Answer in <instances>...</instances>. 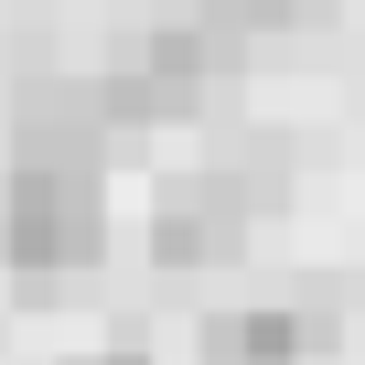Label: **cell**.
Returning <instances> with one entry per match:
<instances>
[{
  "label": "cell",
  "mask_w": 365,
  "mask_h": 365,
  "mask_svg": "<svg viewBox=\"0 0 365 365\" xmlns=\"http://www.w3.org/2000/svg\"><path fill=\"white\" fill-rule=\"evenodd\" d=\"M0 258L22 279H76L108 258V172H65V161H11L0 182Z\"/></svg>",
  "instance_id": "1"
},
{
  "label": "cell",
  "mask_w": 365,
  "mask_h": 365,
  "mask_svg": "<svg viewBox=\"0 0 365 365\" xmlns=\"http://www.w3.org/2000/svg\"><path fill=\"white\" fill-rule=\"evenodd\" d=\"M247 226H258V205H247V182L226 161L161 172V194H150V258L161 269H226L247 247Z\"/></svg>",
  "instance_id": "2"
},
{
  "label": "cell",
  "mask_w": 365,
  "mask_h": 365,
  "mask_svg": "<svg viewBox=\"0 0 365 365\" xmlns=\"http://www.w3.org/2000/svg\"><path fill=\"white\" fill-rule=\"evenodd\" d=\"M118 129L97 108V76H33L11 108V161H65V172H108Z\"/></svg>",
  "instance_id": "3"
},
{
  "label": "cell",
  "mask_w": 365,
  "mask_h": 365,
  "mask_svg": "<svg viewBox=\"0 0 365 365\" xmlns=\"http://www.w3.org/2000/svg\"><path fill=\"white\" fill-rule=\"evenodd\" d=\"M312 344H333L322 301H226L194 322V365H301Z\"/></svg>",
  "instance_id": "4"
},
{
  "label": "cell",
  "mask_w": 365,
  "mask_h": 365,
  "mask_svg": "<svg viewBox=\"0 0 365 365\" xmlns=\"http://www.w3.org/2000/svg\"><path fill=\"white\" fill-rule=\"evenodd\" d=\"M322 0H194V22H215L226 43H258V33H279V22H312Z\"/></svg>",
  "instance_id": "5"
},
{
  "label": "cell",
  "mask_w": 365,
  "mask_h": 365,
  "mask_svg": "<svg viewBox=\"0 0 365 365\" xmlns=\"http://www.w3.org/2000/svg\"><path fill=\"white\" fill-rule=\"evenodd\" d=\"M76 365H140V354H76Z\"/></svg>",
  "instance_id": "6"
}]
</instances>
